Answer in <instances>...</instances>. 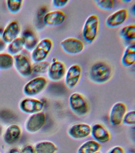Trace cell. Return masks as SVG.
<instances>
[{
    "label": "cell",
    "mask_w": 135,
    "mask_h": 153,
    "mask_svg": "<svg viewBox=\"0 0 135 153\" xmlns=\"http://www.w3.org/2000/svg\"><path fill=\"white\" fill-rule=\"evenodd\" d=\"M91 135L95 141L99 143H105L111 139V135L104 126L99 123L91 127Z\"/></svg>",
    "instance_id": "18"
},
{
    "label": "cell",
    "mask_w": 135,
    "mask_h": 153,
    "mask_svg": "<svg viewBox=\"0 0 135 153\" xmlns=\"http://www.w3.org/2000/svg\"><path fill=\"white\" fill-rule=\"evenodd\" d=\"M66 71L64 63L57 60L50 63L47 73V76L50 81L58 82L64 78Z\"/></svg>",
    "instance_id": "15"
},
{
    "label": "cell",
    "mask_w": 135,
    "mask_h": 153,
    "mask_svg": "<svg viewBox=\"0 0 135 153\" xmlns=\"http://www.w3.org/2000/svg\"><path fill=\"white\" fill-rule=\"evenodd\" d=\"M95 153H101L99 152H96Z\"/></svg>",
    "instance_id": "39"
},
{
    "label": "cell",
    "mask_w": 135,
    "mask_h": 153,
    "mask_svg": "<svg viewBox=\"0 0 135 153\" xmlns=\"http://www.w3.org/2000/svg\"><path fill=\"white\" fill-rule=\"evenodd\" d=\"M131 1H128V0H127V1H123V2H131Z\"/></svg>",
    "instance_id": "38"
},
{
    "label": "cell",
    "mask_w": 135,
    "mask_h": 153,
    "mask_svg": "<svg viewBox=\"0 0 135 153\" xmlns=\"http://www.w3.org/2000/svg\"><path fill=\"white\" fill-rule=\"evenodd\" d=\"M22 134V128L20 125L16 124H12L4 130L2 137L6 143L12 145L19 141Z\"/></svg>",
    "instance_id": "10"
},
{
    "label": "cell",
    "mask_w": 135,
    "mask_h": 153,
    "mask_svg": "<svg viewBox=\"0 0 135 153\" xmlns=\"http://www.w3.org/2000/svg\"><path fill=\"white\" fill-rule=\"evenodd\" d=\"M99 26V19L96 14H91L88 17L83 26L82 35L84 40L92 44L98 36Z\"/></svg>",
    "instance_id": "2"
},
{
    "label": "cell",
    "mask_w": 135,
    "mask_h": 153,
    "mask_svg": "<svg viewBox=\"0 0 135 153\" xmlns=\"http://www.w3.org/2000/svg\"><path fill=\"white\" fill-rule=\"evenodd\" d=\"M135 63V45L131 44L126 48L122 56L121 63L124 66H132Z\"/></svg>",
    "instance_id": "20"
},
{
    "label": "cell",
    "mask_w": 135,
    "mask_h": 153,
    "mask_svg": "<svg viewBox=\"0 0 135 153\" xmlns=\"http://www.w3.org/2000/svg\"><path fill=\"white\" fill-rule=\"evenodd\" d=\"M128 16V12L126 8L118 9L108 16L105 20V24L108 27L115 28L123 25Z\"/></svg>",
    "instance_id": "14"
},
{
    "label": "cell",
    "mask_w": 135,
    "mask_h": 153,
    "mask_svg": "<svg viewBox=\"0 0 135 153\" xmlns=\"http://www.w3.org/2000/svg\"><path fill=\"white\" fill-rule=\"evenodd\" d=\"M69 104L72 111L77 115L85 116L88 113V103L80 93L75 92L71 94L69 98Z\"/></svg>",
    "instance_id": "5"
},
{
    "label": "cell",
    "mask_w": 135,
    "mask_h": 153,
    "mask_svg": "<svg viewBox=\"0 0 135 153\" xmlns=\"http://www.w3.org/2000/svg\"><path fill=\"white\" fill-rule=\"evenodd\" d=\"M7 153H21L20 149L17 147H12L8 151Z\"/></svg>",
    "instance_id": "34"
},
{
    "label": "cell",
    "mask_w": 135,
    "mask_h": 153,
    "mask_svg": "<svg viewBox=\"0 0 135 153\" xmlns=\"http://www.w3.org/2000/svg\"><path fill=\"white\" fill-rule=\"evenodd\" d=\"M120 37L126 41H134L135 39V25L131 24L126 25L120 30Z\"/></svg>",
    "instance_id": "25"
},
{
    "label": "cell",
    "mask_w": 135,
    "mask_h": 153,
    "mask_svg": "<svg viewBox=\"0 0 135 153\" xmlns=\"http://www.w3.org/2000/svg\"><path fill=\"white\" fill-rule=\"evenodd\" d=\"M0 153H1V152H0Z\"/></svg>",
    "instance_id": "40"
},
{
    "label": "cell",
    "mask_w": 135,
    "mask_h": 153,
    "mask_svg": "<svg viewBox=\"0 0 135 153\" xmlns=\"http://www.w3.org/2000/svg\"><path fill=\"white\" fill-rule=\"evenodd\" d=\"M89 74L91 81L102 84L109 81L112 75V69L106 62L98 61L91 66Z\"/></svg>",
    "instance_id": "1"
},
{
    "label": "cell",
    "mask_w": 135,
    "mask_h": 153,
    "mask_svg": "<svg viewBox=\"0 0 135 153\" xmlns=\"http://www.w3.org/2000/svg\"><path fill=\"white\" fill-rule=\"evenodd\" d=\"M46 116L43 112L30 115L26 119L24 127L28 133H37L42 129L45 124Z\"/></svg>",
    "instance_id": "8"
},
{
    "label": "cell",
    "mask_w": 135,
    "mask_h": 153,
    "mask_svg": "<svg viewBox=\"0 0 135 153\" xmlns=\"http://www.w3.org/2000/svg\"><path fill=\"white\" fill-rule=\"evenodd\" d=\"M24 1L22 0H8L6 1L7 9L10 13L16 14L22 9Z\"/></svg>",
    "instance_id": "26"
},
{
    "label": "cell",
    "mask_w": 135,
    "mask_h": 153,
    "mask_svg": "<svg viewBox=\"0 0 135 153\" xmlns=\"http://www.w3.org/2000/svg\"><path fill=\"white\" fill-rule=\"evenodd\" d=\"M69 2V1L66 0H54L52 1L53 6L56 8H63L67 6Z\"/></svg>",
    "instance_id": "30"
},
{
    "label": "cell",
    "mask_w": 135,
    "mask_h": 153,
    "mask_svg": "<svg viewBox=\"0 0 135 153\" xmlns=\"http://www.w3.org/2000/svg\"><path fill=\"white\" fill-rule=\"evenodd\" d=\"M21 153H36L34 146L31 143L23 145L20 149Z\"/></svg>",
    "instance_id": "31"
},
{
    "label": "cell",
    "mask_w": 135,
    "mask_h": 153,
    "mask_svg": "<svg viewBox=\"0 0 135 153\" xmlns=\"http://www.w3.org/2000/svg\"><path fill=\"white\" fill-rule=\"evenodd\" d=\"M122 123L126 125H134L135 124V111H131L128 112H126L123 118Z\"/></svg>",
    "instance_id": "29"
},
{
    "label": "cell",
    "mask_w": 135,
    "mask_h": 153,
    "mask_svg": "<svg viewBox=\"0 0 135 153\" xmlns=\"http://www.w3.org/2000/svg\"><path fill=\"white\" fill-rule=\"evenodd\" d=\"M21 32L19 23L16 20L10 22L3 30L2 39L6 44H9L20 37Z\"/></svg>",
    "instance_id": "13"
},
{
    "label": "cell",
    "mask_w": 135,
    "mask_h": 153,
    "mask_svg": "<svg viewBox=\"0 0 135 153\" xmlns=\"http://www.w3.org/2000/svg\"><path fill=\"white\" fill-rule=\"evenodd\" d=\"M47 12H48V8L46 6H43L40 8L37 14V20L39 21L42 22L43 23V18Z\"/></svg>",
    "instance_id": "32"
},
{
    "label": "cell",
    "mask_w": 135,
    "mask_h": 153,
    "mask_svg": "<svg viewBox=\"0 0 135 153\" xmlns=\"http://www.w3.org/2000/svg\"><path fill=\"white\" fill-rule=\"evenodd\" d=\"M94 2L98 8L105 11L111 10L115 5L114 0H97Z\"/></svg>",
    "instance_id": "28"
},
{
    "label": "cell",
    "mask_w": 135,
    "mask_h": 153,
    "mask_svg": "<svg viewBox=\"0 0 135 153\" xmlns=\"http://www.w3.org/2000/svg\"><path fill=\"white\" fill-rule=\"evenodd\" d=\"M48 84V80L44 76H40L34 77L23 86V94L26 97H35L45 89Z\"/></svg>",
    "instance_id": "4"
},
{
    "label": "cell",
    "mask_w": 135,
    "mask_h": 153,
    "mask_svg": "<svg viewBox=\"0 0 135 153\" xmlns=\"http://www.w3.org/2000/svg\"><path fill=\"white\" fill-rule=\"evenodd\" d=\"M82 75L81 67L78 64H73L66 71L64 76L65 85L67 88L72 89L79 83Z\"/></svg>",
    "instance_id": "11"
},
{
    "label": "cell",
    "mask_w": 135,
    "mask_h": 153,
    "mask_svg": "<svg viewBox=\"0 0 135 153\" xmlns=\"http://www.w3.org/2000/svg\"><path fill=\"white\" fill-rule=\"evenodd\" d=\"M100 148V143L94 140H88L79 147L77 153H95L99 152Z\"/></svg>",
    "instance_id": "22"
},
{
    "label": "cell",
    "mask_w": 135,
    "mask_h": 153,
    "mask_svg": "<svg viewBox=\"0 0 135 153\" xmlns=\"http://www.w3.org/2000/svg\"><path fill=\"white\" fill-rule=\"evenodd\" d=\"M36 153H56L58 151L57 146L51 141H40L34 146Z\"/></svg>",
    "instance_id": "21"
},
{
    "label": "cell",
    "mask_w": 135,
    "mask_h": 153,
    "mask_svg": "<svg viewBox=\"0 0 135 153\" xmlns=\"http://www.w3.org/2000/svg\"><path fill=\"white\" fill-rule=\"evenodd\" d=\"M126 112V105L124 103H115L111 107L109 114V120L111 125L114 126L120 125Z\"/></svg>",
    "instance_id": "12"
},
{
    "label": "cell",
    "mask_w": 135,
    "mask_h": 153,
    "mask_svg": "<svg viewBox=\"0 0 135 153\" xmlns=\"http://www.w3.org/2000/svg\"><path fill=\"white\" fill-rule=\"evenodd\" d=\"M14 57L8 53H0V70L6 71L14 67Z\"/></svg>",
    "instance_id": "24"
},
{
    "label": "cell",
    "mask_w": 135,
    "mask_h": 153,
    "mask_svg": "<svg viewBox=\"0 0 135 153\" xmlns=\"http://www.w3.org/2000/svg\"><path fill=\"white\" fill-rule=\"evenodd\" d=\"M66 18V14L62 10H54L48 12L44 16L43 23L45 26L55 27L63 23Z\"/></svg>",
    "instance_id": "17"
},
{
    "label": "cell",
    "mask_w": 135,
    "mask_h": 153,
    "mask_svg": "<svg viewBox=\"0 0 135 153\" xmlns=\"http://www.w3.org/2000/svg\"><path fill=\"white\" fill-rule=\"evenodd\" d=\"M91 126L85 123H77L72 126L69 129V136L74 140H82L87 138L91 135Z\"/></svg>",
    "instance_id": "16"
},
{
    "label": "cell",
    "mask_w": 135,
    "mask_h": 153,
    "mask_svg": "<svg viewBox=\"0 0 135 153\" xmlns=\"http://www.w3.org/2000/svg\"><path fill=\"white\" fill-rule=\"evenodd\" d=\"M60 45L64 52L70 55L79 54L85 48V44L82 41L73 37L64 39L60 42Z\"/></svg>",
    "instance_id": "9"
},
{
    "label": "cell",
    "mask_w": 135,
    "mask_h": 153,
    "mask_svg": "<svg viewBox=\"0 0 135 153\" xmlns=\"http://www.w3.org/2000/svg\"><path fill=\"white\" fill-rule=\"evenodd\" d=\"M45 106L44 102L40 99L29 97L23 98L19 104L20 111L29 115L42 112Z\"/></svg>",
    "instance_id": "7"
},
{
    "label": "cell",
    "mask_w": 135,
    "mask_h": 153,
    "mask_svg": "<svg viewBox=\"0 0 135 153\" xmlns=\"http://www.w3.org/2000/svg\"><path fill=\"white\" fill-rule=\"evenodd\" d=\"M58 60L57 59L56 57H54V58L52 59V62H56Z\"/></svg>",
    "instance_id": "37"
},
{
    "label": "cell",
    "mask_w": 135,
    "mask_h": 153,
    "mask_svg": "<svg viewBox=\"0 0 135 153\" xmlns=\"http://www.w3.org/2000/svg\"><path fill=\"white\" fill-rule=\"evenodd\" d=\"M107 153H124V151L121 147L117 146L110 149Z\"/></svg>",
    "instance_id": "33"
},
{
    "label": "cell",
    "mask_w": 135,
    "mask_h": 153,
    "mask_svg": "<svg viewBox=\"0 0 135 153\" xmlns=\"http://www.w3.org/2000/svg\"><path fill=\"white\" fill-rule=\"evenodd\" d=\"M14 57V67L18 74L24 78L31 76L33 74V64L29 57L21 53Z\"/></svg>",
    "instance_id": "6"
},
{
    "label": "cell",
    "mask_w": 135,
    "mask_h": 153,
    "mask_svg": "<svg viewBox=\"0 0 135 153\" xmlns=\"http://www.w3.org/2000/svg\"><path fill=\"white\" fill-rule=\"evenodd\" d=\"M54 44L49 38H43L39 41L31 51V58L34 63L46 61L53 50Z\"/></svg>",
    "instance_id": "3"
},
{
    "label": "cell",
    "mask_w": 135,
    "mask_h": 153,
    "mask_svg": "<svg viewBox=\"0 0 135 153\" xmlns=\"http://www.w3.org/2000/svg\"><path fill=\"white\" fill-rule=\"evenodd\" d=\"M24 48V42L22 37L20 36L8 44L7 51L8 53L15 56L20 53Z\"/></svg>",
    "instance_id": "23"
},
{
    "label": "cell",
    "mask_w": 135,
    "mask_h": 153,
    "mask_svg": "<svg viewBox=\"0 0 135 153\" xmlns=\"http://www.w3.org/2000/svg\"><path fill=\"white\" fill-rule=\"evenodd\" d=\"M24 44V49L27 51H32L39 41L36 33L31 29H26L21 36Z\"/></svg>",
    "instance_id": "19"
},
{
    "label": "cell",
    "mask_w": 135,
    "mask_h": 153,
    "mask_svg": "<svg viewBox=\"0 0 135 153\" xmlns=\"http://www.w3.org/2000/svg\"><path fill=\"white\" fill-rule=\"evenodd\" d=\"M3 29L0 28V48H2L6 44L2 39V35Z\"/></svg>",
    "instance_id": "35"
},
{
    "label": "cell",
    "mask_w": 135,
    "mask_h": 153,
    "mask_svg": "<svg viewBox=\"0 0 135 153\" xmlns=\"http://www.w3.org/2000/svg\"><path fill=\"white\" fill-rule=\"evenodd\" d=\"M3 131H4V130H3V126L0 124V137H2Z\"/></svg>",
    "instance_id": "36"
},
{
    "label": "cell",
    "mask_w": 135,
    "mask_h": 153,
    "mask_svg": "<svg viewBox=\"0 0 135 153\" xmlns=\"http://www.w3.org/2000/svg\"><path fill=\"white\" fill-rule=\"evenodd\" d=\"M50 63L47 61L34 63L33 64V72L37 75L47 74Z\"/></svg>",
    "instance_id": "27"
}]
</instances>
